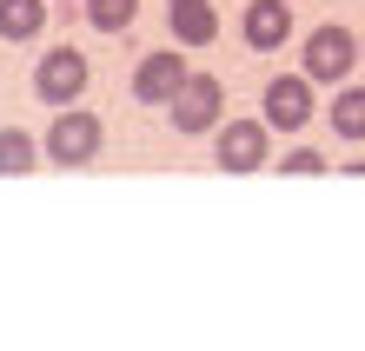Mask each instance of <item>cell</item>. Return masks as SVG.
<instances>
[{
    "mask_svg": "<svg viewBox=\"0 0 365 351\" xmlns=\"http://www.w3.org/2000/svg\"><path fill=\"white\" fill-rule=\"evenodd\" d=\"M279 172H292V179H312V172H326V152H319V146H292L286 159H279Z\"/></svg>",
    "mask_w": 365,
    "mask_h": 351,
    "instance_id": "5bb4252c",
    "label": "cell"
},
{
    "mask_svg": "<svg viewBox=\"0 0 365 351\" xmlns=\"http://www.w3.org/2000/svg\"><path fill=\"white\" fill-rule=\"evenodd\" d=\"M166 113H173V133H212L226 113V80L212 73H186L173 86V100H166Z\"/></svg>",
    "mask_w": 365,
    "mask_h": 351,
    "instance_id": "7a4b0ae2",
    "label": "cell"
},
{
    "mask_svg": "<svg viewBox=\"0 0 365 351\" xmlns=\"http://www.w3.org/2000/svg\"><path fill=\"white\" fill-rule=\"evenodd\" d=\"M359 60H365V40H359Z\"/></svg>",
    "mask_w": 365,
    "mask_h": 351,
    "instance_id": "9a60e30c",
    "label": "cell"
},
{
    "mask_svg": "<svg viewBox=\"0 0 365 351\" xmlns=\"http://www.w3.org/2000/svg\"><path fill=\"white\" fill-rule=\"evenodd\" d=\"M100 140H106V126L87 106H53V126H47V159L53 166H93Z\"/></svg>",
    "mask_w": 365,
    "mask_h": 351,
    "instance_id": "6da1fadb",
    "label": "cell"
},
{
    "mask_svg": "<svg viewBox=\"0 0 365 351\" xmlns=\"http://www.w3.org/2000/svg\"><path fill=\"white\" fill-rule=\"evenodd\" d=\"M352 67H359V40H352L346 27H319V33L306 40V67H299V73H306L312 86H339Z\"/></svg>",
    "mask_w": 365,
    "mask_h": 351,
    "instance_id": "8992f818",
    "label": "cell"
},
{
    "mask_svg": "<svg viewBox=\"0 0 365 351\" xmlns=\"http://www.w3.org/2000/svg\"><path fill=\"white\" fill-rule=\"evenodd\" d=\"M240 33H246V47H252V53L286 47V40H292V7H286V0H246Z\"/></svg>",
    "mask_w": 365,
    "mask_h": 351,
    "instance_id": "ba28073f",
    "label": "cell"
},
{
    "mask_svg": "<svg viewBox=\"0 0 365 351\" xmlns=\"http://www.w3.org/2000/svg\"><path fill=\"white\" fill-rule=\"evenodd\" d=\"M87 20L100 33H126L140 20V0H87Z\"/></svg>",
    "mask_w": 365,
    "mask_h": 351,
    "instance_id": "4fadbf2b",
    "label": "cell"
},
{
    "mask_svg": "<svg viewBox=\"0 0 365 351\" xmlns=\"http://www.w3.org/2000/svg\"><path fill=\"white\" fill-rule=\"evenodd\" d=\"M259 120L279 126V133H299V126H312V80H306V73H279V80H266V93H259Z\"/></svg>",
    "mask_w": 365,
    "mask_h": 351,
    "instance_id": "277c9868",
    "label": "cell"
},
{
    "mask_svg": "<svg viewBox=\"0 0 365 351\" xmlns=\"http://www.w3.org/2000/svg\"><path fill=\"white\" fill-rule=\"evenodd\" d=\"M34 166H40V146H34V133L7 126V133H0V179H20V172H34Z\"/></svg>",
    "mask_w": 365,
    "mask_h": 351,
    "instance_id": "7c38bea8",
    "label": "cell"
},
{
    "mask_svg": "<svg viewBox=\"0 0 365 351\" xmlns=\"http://www.w3.org/2000/svg\"><path fill=\"white\" fill-rule=\"evenodd\" d=\"M272 126L266 120H226L220 140H212V159H220V172H259L266 152H272Z\"/></svg>",
    "mask_w": 365,
    "mask_h": 351,
    "instance_id": "5b68a950",
    "label": "cell"
},
{
    "mask_svg": "<svg viewBox=\"0 0 365 351\" xmlns=\"http://www.w3.org/2000/svg\"><path fill=\"white\" fill-rule=\"evenodd\" d=\"M166 33H173V47H206V40H220L212 0H166Z\"/></svg>",
    "mask_w": 365,
    "mask_h": 351,
    "instance_id": "9c48e42d",
    "label": "cell"
},
{
    "mask_svg": "<svg viewBox=\"0 0 365 351\" xmlns=\"http://www.w3.org/2000/svg\"><path fill=\"white\" fill-rule=\"evenodd\" d=\"M186 53L180 47H160V53H140V67H133V100L140 106H166L173 100V86L186 80Z\"/></svg>",
    "mask_w": 365,
    "mask_h": 351,
    "instance_id": "52a82bcc",
    "label": "cell"
},
{
    "mask_svg": "<svg viewBox=\"0 0 365 351\" xmlns=\"http://www.w3.org/2000/svg\"><path fill=\"white\" fill-rule=\"evenodd\" d=\"M87 80H93V67H87L80 47H47L34 60V93L47 106H73L80 93H87Z\"/></svg>",
    "mask_w": 365,
    "mask_h": 351,
    "instance_id": "3957f363",
    "label": "cell"
},
{
    "mask_svg": "<svg viewBox=\"0 0 365 351\" xmlns=\"http://www.w3.org/2000/svg\"><path fill=\"white\" fill-rule=\"evenodd\" d=\"M332 140H365V86L339 80V93H332Z\"/></svg>",
    "mask_w": 365,
    "mask_h": 351,
    "instance_id": "30bf717a",
    "label": "cell"
},
{
    "mask_svg": "<svg viewBox=\"0 0 365 351\" xmlns=\"http://www.w3.org/2000/svg\"><path fill=\"white\" fill-rule=\"evenodd\" d=\"M47 27V0H0V40H34Z\"/></svg>",
    "mask_w": 365,
    "mask_h": 351,
    "instance_id": "8fae6325",
    "label": "cell"
}]
</instances>
